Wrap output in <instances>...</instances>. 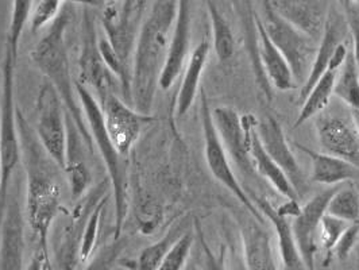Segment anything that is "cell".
Here are the masks:
<instances>
[{
  "label": "cell",
  "mask_w": 359,
  "mask_h": 270,
  "mask_svg": "<svg viewBox=\"0 0 359 270\" xmlns=\"http://www.w3.org/2000/svg\"><path fill=\"white\" fill-rule=\"evenodd\" d=\"M347 22H348L350 33H351V36H353V46H354L353 54H354L355 61H357L359 67V17L351 15Z\"/></svg>",
  "instance_id": "cell-40"
},
{
  "label": "cell",
  "mask_w": 359,
  "mask_h": 270,
  "mask_svg": "<svg viewBox=\"0 0 359 270\" xmlns=\"http://www.w3.org/2000/svg\"><path fill=\"white\" fill-rule=\"evenodd\" d=\"M125 248V241L112 239L109 245L103 246L99 252L92 255L84 270H115L119 265V258Z\"/></svg>",
  "instance_id": "cell-36"
},
{
  "label": "cell",
  "mask_w": 359,
  "mask_h": 270,
  "mask_svg": "<svg viewBox=\"0 0 359 270\" xmlns=\"http://www.w3.org/2000/svg\"><path fill=\"white\" fill-rule=\"evenodd\" d=\"M67 4H81L87 7H102L103 1L102 0H60Z\"/></svg>",
  "instance_id": "cell-42"
},
{
  "label": "cell",
  "mask_w": 359,
  "mask_h": 270,
  "mask_svg": "<svg viewBox=\"0 0 359 270\" xmlns=\"http://www.w3.org/2000/svg\"><path fill=\"white\" fill-rule=\"evenodd\" d=\"M67 127H68V144H67V162L64 172L67 173L71 194L74 200H80L90 189L92 176L90 169L83 157L84 141L74 126L72 118L67 112Z\"/></svg>",
  "instance_id": "cell-23"
},
{
  "label": "cell",
  "mask_w": 359,
  "mask_h": 270,
  "mask_svg": "<svg viewBox=\"0 0 359 270\" xmlns=\"http://www.w3.org/2000/svg\"><path fill=\"white\" fill-rule=\"evenodd\" d=\"M200 116H201V130H203V140H204V156L207 166L214 176L216 181H219L226 189L233 194L246 211L258 220L259 223L264 222V216L257 210L255 204L252 203V198L245 192L242 185L233 175V168L230 165L229 154L222 144L217 130H216L212 109L210 107L208 99L204 90H200Z\"/></svg>",
  "instance_id": "cell-7"
},
{
  "label": "cell",
  "mask_w": 359,
  "mask_h": 270,
  "mask_svg": "<svg viewBox=\"0 0 359 270\" xmlns=\"http://www.w3.org/2000/svg\"><path fill=\"white\" fill-rule=\"evenodd\" d=\"M338 72L339 71L327 69V72L318 80L313 88L308 92L304 102L302 103L300 114L294 122V128L303 126L306 122L315 118L328 106L330 99L334 95V86Z\"/></svg>",
  "instance_id": "cell-28"
},
{
  "label": "cell",
  "mask_w": 359,
  "mask_h": 270,
  "mask_svg": "<svg viewBox=\"0 0 359 270\" xmlns=\"http://www.w3.org/2000/svg\"><path fill=\"white\" fill-rule=\"evenodd\" d=\"M176 15L177 0H156L141 25L133 52L130 90V103L141 114H151L169 54Z\"/></svg>",
  "instance_id": "cell-1"
},
{
  "label": "cell",
  "mask_w": 359,
  "mask_h": 270,
  "mask_svg": "<svg viewBox=\"0 0 359 270\" xmlns=\"http://www.w3.org/2000/svg\"><path fill=\"white\" fill-rule=\"evenodd\" d=\"M61 210V189L53 176L30 162L27 166L26 215L39 243V252L49 258V234Z\"/></svg>",
  "instance_id": "cell-5"
},
{
  "label": "cell",
  "mask_w": 359,
  "mask_h": 270,
  "mask_svg": "<svg viewBox=\"0 0 359 270\" xmlns=\"http://www.w3.org/2000/svg\"><path fill=\"white\" fill-rule=\"evenodd\" d=\"M264 13L261 20L266 34L285 57L296 84L303 86L313 64L318 42L276 14L268 0H264Z\"/></svg>",
  "instance_id": "cell-6"
},
{
  "label": "cell",
  "mask_w": 359,
  "mask_h": 270,
  "mask_svg": "<svg viewBox=\"0 0 359 270\" xmlns=\"http://www.w3.org/2000/svg\"><path fill=\"white\" fill-rule=\"evenodd\" d=\"M1 215L0 270L25 269V224L18 201L13 198Z\"/></svg>",
  "instance_id": "cell-19"
},
{
  "label": "cell",
  "mask_w": 359,
  "mask_h": 270,
  "mask_svg": "<svg viewBox=\"0 0 359 270\" xmlns=\"http://www.w3.org/2000/svg\"><path fill=\"white\" fill-rule=\"evenodd\" d=\"M334 95L351 109L359 108V67L350 50L337 74Z\"/></svg>",
  "instance_id": "cell-29"
},
{
  "label": "cell",
  "mask_w": 359,
  "mask_h": 270,
  "mask_svg": "<svg viewBox=\"0 0 359 270\" xmlns=\"http://www.w3.org/2000/svg\"><path fill=\"white\" fill-rule=\"evenodd\" d=\"M243 255L246 270H278L270 245L268 233L254 217L242 227Z\"/></svg>",
  "instance_id": "cell-25"
},
{
  "label": "cell",
  "mask_w": 359,
  "mask_h": 270,
  "mask_svg": "<svg viewBox=\"0 0 359 270\" xmlns=\"http://www.w3.org/2000/svg\"><path fill=\"white\" fill-rule=\"evenodd\" d=\"M76 90L84 111L93 144L99 150L108 173L115 203V233L114 239H121L128 211V180L125 157L112 144L104 126L102 108L87 87L76 81Z\"/></svg>",
  "instance_id": "cell-3"
},
{
  "label": "cell",
  "mask_w": 359,
  "mask_h": 270,
  "mask_svg": "<svg viewBox=\"0 0 359 270\" xmlns=\"http://www.w3.org/2000/svg\"><path fill=\"white\" fill-rule=\"evenodd\" d=\"M196 230H198V242L201 249V262H200L201 270H227L226 248L223 246L219 252H212V249L208 246L204 238L198 223H196Z\"/></svg>",
  "instance_id": "cell-38"
},
{
  "label": "cell",
  "mask_w": 359,
  "mask_h": 270,
  "mask_svg": "<svg viewBox=\"0 0 359 270\" xmlns=\"http://www.w3.org/2000/svg\"><path fill=\"white\" fill-rule=\"evenodd\" d=\"M150 0H116L104 6L102 26L106 36L125 62L133 57L144 11Z\"/></svg>",
  "instance_id": "cell-10"
},
{
  "label": "cell",
  "mask_w": 359,
  "mask_h": 270,
  "mask_svg": "<svg viewBox=\"0 0 359 270\" xmlns=\"http://www.w3.org/2000/svg\"><path fill=\"white\" fill-rule=\"evenodd\" d=\"M207 8L212 26V46L220 62L230 61L235 53V38L233 29L226 18L220 14L215 3L207 0Z\"/></svg>",
  "instance_id": "cell-30"
},
{
  "label": "cell",
  "mask_w": 359,
  "mask_h": 270,
  "mask_svg": "<svg viewBox=\"0 0 359 270\" xmlns=\"http://www.w3.org/2000/svg\"><path fill=\"white\" fill-rule=\"evenodd\" d=\"M42 270H52V268H50V262H45V265H43V269Z\"/></svg>",
  "instance_id": "cell-46"
},
{
  "label": "cell",
  "mask_w": 359,
  "mask_h": 270,
  "mask_svg": "<svg viewBox=\"0 0 359 270\" xmlns=\"http://www.w3.org/2000/svg\"><path fill=\"white\" fill-rule=\"evenodd\" d=\"M339 185L330 187L306 201L299 215L292 219V230L302 262L306 270H316V252L319 250V230L327 212L330 198Z\"/></svg>",
  "instance_id": "cell-12"
},
{
  "label": "cell",
  "mask_w": 359,
  "mask_h": 270,
  "mask_svg": "<svg viewBox=\"0 0 359 270\" xmlns=\"http://www.w3.org/2000/svg\"><path fill=\"white\" fill-rule=\"evenodd\" d=\"M61 4L62 1L60 0H39L32 13V32L36 33L48 25H52L62 11Z\"/></svg>",
  "instance_id": "cell-37"
},
{
  "label": "cell",
  "mask_w": 359,
  "mask_h": 270,
  "mask_svg": "<svg viewBox=\"0 0 359 270\" xmlns=\"http://www.w3.org/2000/svg\"><path fill=\"white\" fill-rule=\"evenodd\" d=\"M294 144L311 160V181L322 185L335 187L358 177L359 169L353 163L323 151H315L304 144Z\"/></svg>",
  "instance_id": "cell-22"
},
{
  "label": "cell",
  "mask_w": 359,
  "mask_h": 270,
  "mask_svg": "<svg viewBox=\"0 0 359 270\" xmlns=\"http://www.w3.org/2000/svg\"><path fill=\"white\" fill-rule=\"evenodd\" d=\"M0 182H1V165H0Z\"/></svg>",
  "instance_id": "cell-47"
},
{
  "label": "cell",
  "mask_w": 359,
  "mask_h": 270,
  "mask_svg": "<svg viewBox=\"0 0 359 270\" xmlns=\"http://www.w3.org/2000/svg\"><path fill=\"white\" fill-rule=\"evenodd\" d=\"M212 118L219 138L229 157L246 175L255 172L250 156V127L255 122L254 115H239L229 106L212 109Z\"/></svg>",
  "instance_id": "cell-11"
},
{
  "label": "cell",
  "mask_w": 359,
  "mask_h": 270,
  "mask_svg": "<svg viewBox=\"0 0 359 270\" xmlns=\"http://www.w3.org/2000/svg\"><path fill=\"white\" fill-rule=\"evenodd\" d=\"M195 243L194 230H187L181 235L179 241L162 259L161 265L157 270H184L189 262V257Z\"/></svg>",
  "instance_id": "cell-34"
},
{
  "label": "cell",
  "mask_w": 359,
  "mask_h": 270,
  "mask_svg": "<svg viewBox=\"0 0 359 270\" xmlns=\"http://www.w3.org/2000/svg\"><path fill=\"white\" fill-rule=\"evenodd\" d=\"M71 20V8L65 7L53 23L49 26L46 34L36 42L30 57L39 72L52 84L61 97L68 115L72 118L84 144L90 151H93V140L90 135L84 111L80 104L76 83L73 81L71 64L65 43V32Z\"/></svg>",
  "instance_id": "cell-2"
},
{
  "label": "cell",
  "mask_w": 359,
  "mask_h": 270,
  "mask_svg": "<svg viewBox=\"0 0 359 270\" xmlns=\"http://www.w3.org/2000/svg\"><path fill=\"white\" fill-rule=\"evenodd\" d=\"M252 203L255 204L257 210L264 216V219H268L271 226L274 227V231L277 235L278 242V252L281 261L287 270H300L304 268L300 254L297 250L294 235L292 230V222L290 217L284 215L278 211V208H274L266 198H258V196H250ZM306 269V268H304Z\"/></svg>",
  "instance_id": "cell-21"
},
{
  "label": "cell",
  "mask_w": 359,
  "mask_h": 270,
  "mask_svg": "<svg viewBox=\"0 0 359 270\" xmlns=\"http://www.w3.org/2000/svg\"><path fill=\"white\" fill-rule=\"evenodd\" d=\"M97 39L99 38L96 36L93 18L90 17V13H86L83 45L79 57V83L87 88H93L100 97L108 92L116 93V90H122V86L103 61Z\"/></svg>",
  "instance_id": "cell-13"
},
{
  "label": "cell",
  "mask_w": 359,
  "mask_h": 270,
  "mask_svg": "<svg viewBox=\"0 0 359 270\" xmlns=\"http://www.w3.org/2000/svg\"><path fill=\"white\" fill-rule=\"evenodd\" d=\"M99 104L112 144L123 157H127L133 146L140 140L142 128L154 122L156 118L138 112L114 92L100 96Z\"/></svg>",
  "instance_id": "cell-9"
},
{
  "label": "cell",
  "mask_w": 359,
  "mask_h": 270,
  "mask_svg": "<svg viewBox=\"0 0 359 270\" xmlns=\"http://www.w3.org/2000/svg\"><path fill=\"white\" fill-rule=\"evenodd\" d=\"M210 42L201 41L188 57V64L185 65V73L180 86L177 100H176V116L182 118L192 108L198 96L200 80L210 55Z\"/></svg>",
  "instance_id": "cell-24"
},
{
  "label": "cell",
  "mask_w": 359,
  "mask_h": 270,
  "mask_svg": "<svg viewBox=\"0 0 359 270\" xmlns=\"http://www.w3.org/2000/svg\"><path fill=\"white\" fill-rule=\"evenodd\" d=\"M328 215L348 223L359 222V192L353 185H339L327 205Z\"/></svg>",
  "instance_id": "cell-31"
},
{
  "label": "cell",
  "mask_w": 359,
  "mask_h": 270,
  "mask_svg": "<svg viewBox=\"0 0 359 270\" xmlns=\"http://www.w3.org/2000/svg\"><path fill=\"white\" fill-rule=\"evenodd\" d=\"M348 222H344L341 219H338L335 216L325 214L320 223V230H319V246H322L324 252H327V259L324 261L323 266H327L331 261L332 257V250L339 241L341 235L344 233V230L348 227Z\"/></svg>",
  "instance_id": "cell-35"
},
{
  "label": "cell",
  "mask_w": 359,
  "mask_h": 270,
  "mask_svg": "<svg viewBox=\"0 0 359 270\" xmlns=\"http://www.w3.org/2000/svg\"><path fill=\"white\" fill-rule=\"evenodd\" d=\"M15 64L17 58L6 49L3 60V83H1V102H0V215H3L8 182L13 177L15 168L20 160V141L18 134L17 106L14 97L15 84Z\"/></svg>",
  "instance_id": "cell-4"
},
{
  "label": "cell",
  "mask_w": 359,
  "mask_h": 270,
  "mask_svg": "<svg viewBox=\"0 0 359 270\" xmlns=\"http://www.w3.org/2000/svg\"><path fill=\"white\" fill-rule=\"evenodd\" d=\"M320 270H327V269H325V266H323V268H322V269H320Z\"/></svg>",
  "instance_id": "cell-48"
},
{
  "label": "cell",
  "mask_w": 359,
  "mask_h": 270,
  "mask_svg": "<svg viewBox=\"0 0 359 270\" xmlns=\"http://www.w3.org/2000/svg\"><path fill=\"white\" fill-rule=\"evenodd\" d=\"M276 14L316 42L323 36L330 0H268Z\"/></svg>",
  "instance_id": "cell-15"
},
{
  "label": "cell",
  "mask_w": 359,
  "mask_h": 270,
  "mask_svg": "<svg viewBox=\"0 0 359 270\" xmlns=\"http://www.w3.org/2000/svg\"><path fill=\"white\" fill-rule=\"evenodd\" d=\"M257 121L258 119H255L250 127V156L255 172H258L265 180L269 181L270 185L274 187L281 196L287 198V200H299L290 181L287 180V175L270 157L261 142L257 133Z\"/></svg>",
  "instance_id": "cell-26"
},
{
  "label": "cell",
  "mask_w": 359,
  "mask_h": 270,
  "mask_svg": "<svg viewBox=\"0 0 359 270\" xmlns=\"http://www.w3.org/2000/svg\"><path fill=\"white\" fill-rule=\"evenodd\" d=\"M106 204H107V196H103L92 208V211L86 219V224L83 227L81 239H80V248H79V259L83 264H87L96 250V242H97L99 230H100L102 215L106 208Z\"/></svg>",
  "instance_id": "cell-32"
},
{
  "label": "cell",
  "mask_w": 359,
  "mask_h": 270,
  "mask_svg": "<svg viewBox=\"0 0 359 270\" xmlns=\"http://www.w3.org/2000/svg\"><path fill=\"white\" fill-rule=\"evenodd\" d=\"M192 30V0H177V15L173 27L169 54L160 77V88L168 90L177 80L191 48Z\"/></svg>",
  "instance_id": "cell-16"
},
{
  "label": "cell",
  "mask_w": 359,
  "mask_h": 270,
  "mask_svg": "<svg viewBox=\"0 0 359 270\" xmlns=\"http://www.w3.org/2000/svg\"><path fill=\"white\" fill-rule=\"evenodd\" d=\"M353 123H354V126L357 128L359 134V108L353 109Z\"/></svg>",
  "instance_id": "cell-43"
},
{
  "label": "cell",
  "mask_w": 359,
  "mask_h": 270,
  "mask_svg": "<svg viewBox=\"0 0 359 270\" xmlns=\"http://www.w3.org/2000/svg\"><path fill=\"white\" fill-rule=\"evenodd\" d=\"M257 133L268 154L287 175L296 195L302 198L306 191V176L287 144L281 125L274 116L265 115L262 119L257 121Z\"/></svg>",
  "instance_id": "cell-14"
},
{
  "label": "cell",
  "mask_w": 359,
  "mask_h": 270,
  "mask_svg": "<svg viewBox=\"0 0 359 270\" xmlns=\"http://www.w3.org/2000/svg\"><path fill=\"white\" fill-rule=\"evenodd\" d=\"M34 0H13L11 22L8 27V34L6 41V49L17 58L18 55L19 41L23 33V29L30 18Z\"/></svg>",
  "instance_id": "cell-33"
},
{
  "label": "cell",
  "mask_w": 359,
  "mask_h": 270,
  "mask_svg": "<svg viewBox=\"0 0 359 270\" xmlns=\"http://www.w3.org/2000/svg\"><path fill=\"white\" fill-rule=\"evenodd\" d=\"M187 230V220L177 222L175 226H172L168 233L162 236L160 241L146 246L138 254L137 259L133 262H128L125 268L131 270H157L161 265L162 259L165 255L172 249V246L179 241L180 236L184 234Z\"/></svg>",
  "instance_id": "cell-27"
},
{
  "label": "cell",
  "mask_w": 359,
  "mask_h": 270,
  "mask_svg": "<svg viewBox=\"0 0 359 270\" xmlns=\"http://www.w3.org/2000/svg\"><path fill=\"white\" fill-rule=\"evenodd\" d=\"M255 30H257V41H258V54L261 61V69L269 79L271 86L278 90H290L296 88V81L293 77L292 69L287 64L285 57L277 49V46L271 42L269 36L266 34L262 20L255 14Z\"/></svg>",
  "instance_id": "cell-20"
},
{
  "label": "cell",
  "mask_w": 359,
  "mask_h": 270,
  "mask_svg": "<svg viewBox=\"0 0 359 270\" xmlns=\"http://www.w3.org/2000/svg\"><path fill=\"white\" fill-rule=\"evenodd\" d=\"M45 262H50V261H48L41 252H38L33 257V259L30 261V264H29V266L26 268V270H42L43 269Z\"/></svg>",
  "instance_id": "cell-41"
},
{
  "label": "cell",
  "mask_w": 359,
  "mask_h": 270,
  "mask_svg": "<svg viewBox=\"0 0 359 270\" xmlns=\"http://www.w3.org/2000/svg\"><path fill=\"white\" fill-rule=\"evenodd\" d=\"M348 30H350L348 22L343 15L338 14L335 8H331L325 27H324L323 36L318 42V50H316L313 64L306 76L304 84L302 86V92L299 96L300 104L304 102L308 92L313 88L318 80L327 72L332 54L338 48V45L346 41V38L348 36Z\"/></svg>",
  "instance_id": "cell-18"
},
{
  "label": "cell",
  "mask_w": 359,
  "mask_h": 270,
  "mask_svg": "<svg viewBox=\"0 0 359 270\" xmlns=\"http://www.w3.org/2000/svg\"><path fill=\"white\" fill-rule=\"evenodd\" d=\"M318 138L323 153L353 163L359 169V134L354 123L327 116L318 123Z\"/></svg>",
  "instance_id": "cell-17"
},
{
  "label": "cell",
  "mask_w": 359,
  "mask_h": 270,
  "mask_svg": "<svg viewBox=\"0 0 359 270\" xmlns=\"http://www.w3.org/2000/svg\"><path fill=\"white\" fill-rule=\"evenodd\" d=\"M36 116L39 142L55 165L64 170L68 144L67 109L57 90L48 80L39 88L36 96Z\"/></svg>",
  "instance_id": "cell-8"
},
{
  "label": "cell",
  "mask_w": 359,
  "mask_h": 270,
  "mask_svg": "<svg viewBox=\"0 0 359 270\" xmlns=\"http://www.w3.org/2000/svg\"><path fill=\"white\" fill-rule=\"evenodd\" d=\"M184 270H198V265L195 264V262H192V261H189L188 262V265L185 266V269Z\"/></svg>",
  "instance_id": "cell-44"
},
{
  "label": "cell",
  "mask_w": 359,
  "mask_h": 270,
  "mask_svg": "<svg viewBox=\"0 0 359 270\" xmlns=\"http://www.w3.org/2000/svg\"><path fill=\"white\" fill-rule=\"evenodd\" d=\"M359 239V222L357 223H350L348 227L344 230V233L341 235L339 241L337 242L332 255H335L338 259H346L355 248Z\"/></svg>",
  "instance_id": "cell-39"
},
{
  "label": "cell",
  "mask_w": 359,
  "mask_h": 270,
  "mask_svg": "<svg viewBox=\"0 0 359 270\" xmlns=\"http://www.w3.org/2000/svg\"><path fill=\"white\" fill-rule=\"evenodd\" d=\"M103 1V6H109V4H114L116 0H102Z\"/></svg>",
  "instance_id": "cell-45"
}]
</instances>
